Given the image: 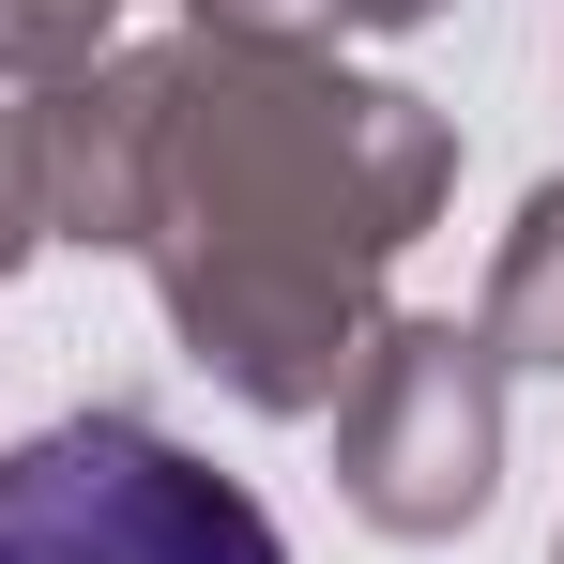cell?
Wrapping results in <instances>:
<instances>
[{"label": "cell", "instance_id": "cell-1", "mask_svg": "<svg viewBox=\"0 0 564 564\" xmlns=\"http://www.w3.org/2000/svg\"><path fill=\"white\" fill-rule=\"evenodd\" d=\"M0 564H290L245 473L184 458L138 412H62L0 458Z\"/></svg>", "mask_w": 564, "mask_h": 564}]
</instances>
